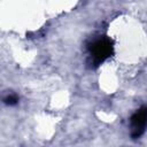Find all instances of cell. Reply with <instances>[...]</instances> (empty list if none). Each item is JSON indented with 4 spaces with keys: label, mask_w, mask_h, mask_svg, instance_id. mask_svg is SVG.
Listing matches in <instances>:
<instances>
[{
    "label": "cell",
    "mask_w": 147,
    "mask_h": 147,
    "mask_svg": "<svg viewBox=\"0 0 147 147\" xmlns=\"http://www.w3.org/2000/svg\"><path fill=\"white\" fill-rule=\"evenodd\" d=\"M17 101H18V98H17L15 94H10V95H8V96L5 98V103H6V105H9V106L16 105Z\"/></svg>",
    "instance_id": "cell-3"
},
{
    "label": "cell",
    "mask_w": 147,
    "mask_h": 147,
    "mask_svg": "<svg viewBox=\"0 0 147 147\" xmlns=\"http://www.w3.org/2000/svg\"><path fill=\"white\" fill-rule=\"evenodd\" d=\"M113 51H114V47L111 41L106 38L95 40L90 47L91 55L95 63H101L105 60H107L113 54Z\"/></svg>",
    "instance_id": "cell-1"
},
{
    "label": "cell",
    "mask_w": 147,
    "mask_h": 147,
    "mask_svg": "<svg viewBox=\"0 0 147 147\" xmlns=\"http://www.w3.org/2000/svg\"><path fill=\"white\" fill-rule=\"evenodd\" d=\"M147 125V106L141 107L139 110H137L132 117H131V126H132V138H138L140 137Z\"/></svg>",
    "instance_id": "cell-2"
}]
</instances>
